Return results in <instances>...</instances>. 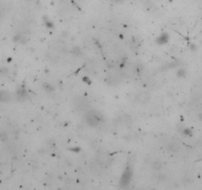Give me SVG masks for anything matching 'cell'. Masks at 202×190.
Masks as SVG:
<instances>
[{
  "mask_svg": "<svg viewBox=\"0 0 202 190\" xmlns=\"http://www.w3.org/2000/svg\"><path fill=\"white\" fill-rule=\"evenodd\" d=\"M87 122H88V124H90L91 126H96V125L100 122V120H99V118L96 115L89 114L88 116H87Z\"/></svg>",
  "mask_w": 202,
  "mask_h": 190,
  "instance_id": "6da1fadb",
  "label": "cell"
}]
</instances>
